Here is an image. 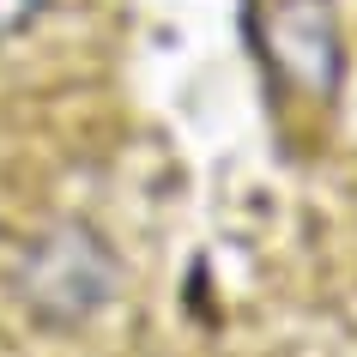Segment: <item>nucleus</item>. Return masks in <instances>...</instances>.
<instances>
[{"label": "nucleus", "instance_id": "f257e3e1", "mask_svg": "<svg viewBox=\"0 0 357 357\" xmlns=\"http://www.w3.org/2000/svg\"><path fill=\"white\" fill-rule=\"evenodd\" d=\"M303 13H309V19H297V0H279V13L266 24V61H273L284 79H297L303 91H333L339 37H333V24H327V6L309 0Z\"/></svg>", "mask_w": 357, "mask_h": 357}, {"label": "nucleus", "instance_id": "f03ea898", "mask_svg": "<svg viewBox=\"0 0 357 357\" xmlns=\"http://www.w3.org/2000/svg\"><path fill=\"white\" fill-rule=\"evenodd\" d=\"M49 6V0H0V43L19 37L24 24H37V13Z\"/></svg>", "mask_w": 357, "mask_h": 357}]
</instances>
